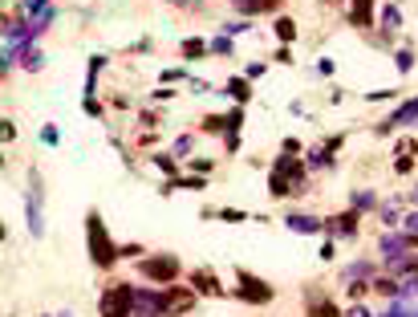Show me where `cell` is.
<instances>
[{
	"instance_id": "cell-41",
	"label": "cell",
	"mask_w": 418,
	"mask_h": 317,
	"mask_svg": "<svg viewBox=\"0 0 418 317\" xmlns=\"http://www.w3.org/2000/svg\"><path fill=\"white\" fill-rule=\"evenodd\" d=\"M394 171H398V175H406V171H414V163H410V159H394Z\"/></svg>"
},
{
	"instance_id": "cell-16",
	"label": "cell",
	"mask_w": 418,
	"mask_h": 317,
	"mask_svg": "<svg viewBox=\"0 0 418 317\" xmlns=\"http://www.w3.org/2000/svg\"><path fill=\"white\" fill-rule=\"evenodd\" d=\"M341 281H374V261H354L341 268Z\"/></svg>"
},
{
	"instance_id": "cell-44",
	"label": "cell",
	"mask_w": 418,
	"mask_h": 317,
	"mask_svg": "<svg viewBox=\"0 0 418 317\" xmlns=\"http://www.w3.org/2000/svg\"><path fill=\"white\" fill-rule=\"evenodd\" d=\"M345 317H374V313H370V309H366V305H354V309H350V313H345Z\"/></svg>"
},
{
	"instance_id": "cell-17",
	"label": "cell",
	"mask_w": 418,
	"mask_h": 317,
	"mask_svg": "<svg viewBox=\"0 0 418 317\" xmlns=\"http://www.w3.org/2000/svg\"><path fill=\"white\" fill-rule=\"evenodd\" d=\"M227 98H236L240 106H248V102H252V82H248V78H232V82H227Z\"/></svg>"
},
{
	"instance_id": "cell-19",
	"label": "cell",
	"mask_w": 418,
	"mask_h": 317,
	"mask_svg": "<svg viewBox=\"0 0 418 317\" xmlns=\"http://www.w3.org/2000/svg\"><path fill=\"white\" fill-rule=\"evenodd\" d=\"M378 252H382L386 261H394V256H402V252H406V236H382V244H378Z\"/></svg>"
},
{
	"instance_id": "cell-21",
	"label": "cell",
	"mask_w": 418,
	"mask_h": 317,
	"mask_svg": "<svg viewBox=\"0 0 418 317\" xmlns=\"http://www.w3.org/2000/svg\"><path fill=\"white\" fill-rule=\"evenodd\" d=\"M370 293H378V297H398V281H390V277H374Z\"/></svg>"
},
{
	"instance_id": "cell-3",
	"label": "cell",
	"mask_w": 418,
	"mask_h": 317,
	"mask_svg": "<svg viewBox=\"0 0 418 317\" xmlns=\"http://www.w3.org/2000/svg\"><path fill=\"white\" fill-rule=\"evenodd\" d=\"M130 309H134V289L126 281H110L102 289V301H97L102 317H130Z\"/></svg>"
},
{
	"instance_id": "cell-13",
	"label": "cell",
	"mask_w": 418,
	"mask_h": 317,
	"mask_svg": "<svg viewBox=\"0 0 418 317\" xmlns=\"http://www.w3.org/2000/svg\"><path fill=\"white\" fill-rule=\"evenodd\" d=\"M345 17H350L354 29H370L374 25V0H350V13H345Z\"/></svg>"
},
{
	"instance_id": "cell-36",
	"label": "cell",
	"mask_w": 418,
	"mask_h": 317,
	"mask_svg": "<svg viewBox=\"0 0 418 317\" xmlns=\"http://www.w3.org/2000/svg\"><path fill=\"white\" fill-rule=\"evenodd\" d=\"M276 66H292V53H289V45H280V49H276Z\"/></svg>"
},
{
	"instance_id": "cell-22",
	"label": "cell",
	"mask_w": 418,
	"mask_h": 317,
	"mask_svg": "<svg viewBox=\"0 0 418 317\" xmlns=\"http://www.w3.org/2000/svg\"><path fill=\"white\" fill-rule=\"evenodd\" d=\"M329 159H333V155H329V150L325 147H313L305 155V167H313V171H321V167H329Z\"/></svg>"
},
{
	"instance_id": "cell-30",
	"label": "cell",
	"mask_w": 418,
	"mask_h": 317,
	"mask_svg": "<svg viewBox=\"0 0 418 317\" xmlns=\"http://www.w3.org/2000/svg\"><path fill=\"white\" fill-rule=\"evenodd\" d=\"M386 317H418V309H402V301L390 297V313Z\"/></svg>"
},
{
	"instance_id": "cell-1",
	"label": "cell",
	"mask_w": 418,
	"mask_h": 317,
	"mask_svg": "<svg viewBox=\"0 0 418 317\" xmlns=\"http://www.w3.org/2000/svg\"><path fill=\"white\" fill-rule=\"evenodd\" d=\"M305 159H297V155H280L268 171V191H273L276 200H285V196H301L305 191Z\"/></svg>"
},
{
	"instance_id": "cell-7",
	"label": "cell",
	"mask_w": 418,
	"mask_h": 317,
	"mask_svg": "<svg viewBox=\"0 0 418 317\" xmlns=\"http://www.w3.org/2000/svg\"><path fill=\"white\" fill-rule=\"evenodd\" d=\"M29 232L41 236L45 232V216H41V171H29Z\"/></svg>"
},
{
	"instance_id": "cell-37",
	"label": "cell",
	"mask_w": 418,
	"mask_h": 317,
	"mask_svg": "<svg viewBox=\"0 0 418 317\" xmlns=\"http://www.w3.org/2000/svg\"><path fill=\"white\" fill-rule=\"evenodd\" d=\"M57 138H61V134H57V126H45V131H41V143H49V147H53Z\"/></svg>"
},
{
	"instance_id": "cell-35",
	"label": "cell",
	"mask_w": 418,
	"mask_h": 317,
	"mask_svg": "<svg viewBox=\"0 0 418 317\" xmlns=\"http://www.w3.org/2000/svg\"><path fill=\"white\" fill-rule=\"evenodd\" d=\"M341 143H345V134H329V138H325V150H329V155H338Z\"/></svg>"
},
{
	"instance_id": "cell-51",
	"label": "cell",
	"mask_w": 418,
	"mask_h": 317,
	"mask_svg": "<svg viewBox=\"0 0 418 317\" xmlns=\"http://www.w3.org/2000/svg\"><path fill=\"white\" fill-rule=\"evenodd\" d=\"M4 236H8V232H4V224H0V240H4Z\"/></svg>"
},
{
	"instance_id": "cell-20",
	"label": "cell",
	"mask_w": 418,
	"mask_h": 317,
	"mask_svg": "<svg viewBox=\"0 0 418 317\" xmlns=\"http://www.w3.org/2000/svg\"><path fill=\"white\" fill-rule=\"evenodd\" d=\"M199 131L203 134H227V114H208L199 122Z\"/></svg>"
},
{
	"instance_id": "cell-40",
	"label": "cell",
	"mask_w": 418,
	"mask_h": 317,
	"mask_svg": "<svg viewBox=\"0 0 418 317\" xmlns=\"http://www.w3.org/2000/svg\"><path fill=\"white\" fill-rule=\"evenodd\" d=\"M183 78V69H162V85H171V82H179Z\"/></svg>"
},
{
	"instance_id": "cell-31",
	"label": "cell",
	"mask_w": 418,
	"mask_h": 317,
	"mask_svg": "<svg viewBox=\"0 0 418 317\" xmlns=\"http://www.w3.org/2000/svg\"><path fill=\"white\" fill-rule=\"evenodd\" d=\"M240 126H244V110L236 106V110L227 114V134H240Z\"/></svg>"
},
{
	"instance_id": "cell-11",
	"label": "cell",
	"mask_w": 418,
	"mask_h": 317,
	"mask_svg": "<svg viewBox=\"0 0 418 317\" xmlns=\"http://www.w3.org/2000/svg\"><path fill=\"white\" fill-rule=\"evenodd\" d=\"M191 289H195V293H203V297H220V293H224V285H220V273H215V268H195V273H191Z\"/></svg>"
},
{
	"instance_id": "cell-2",
	"label": "cell",
	"mask_w": 418,
	"mask_h": 317,
	"mask_svg": "<svg viewBox=\"0 0 418 317\" xmlns=\"http://www.w3.org/2000/svg\"><path fill=\"white\" fill-rule=\"evenodd\" d=\"M85 240H90V261H94L97 268H114L122 256H118V249H114L110 232H106V224H102V216L97 212H90L85 216Z\"/></svg>"
},
{
	"instance_id": "cell-10",
	"label": "cell",
	"mask_w": 418,
	"mask_h": 317,
	"mask_svg": "<svg viewBox=\"0 0 418 317\" xmlns=\"http://www.w3.org/2000/svg\"><path fill=\"white\" fill-rule=\"evenodd\" d=\"M321 228L333 236V240H338V236H345V240H350V236L357 232V212H354V208H350V212H338V216L321 220Z\"/></svg>"
},
{
	"instance_id": "cell-45",
	"label": "cell",
	"mask_w": 418,
	"mask_h": 317,
	"mask_svg": "<svg viewBox=\"0 0 418 317\" xmlns=\"http://www.w3.org/2000/svg\"><path fill=\"white\" fill-rule=\"evenodd\" d=\"M406 236V249H418V232H402Z\"/></svg>"
},
{
	"instance_id": "cell-47",
	"label": "cell",
	"mask_w": 418,
	"mask_h": 317,
	"mask_svg": "<svg viewBox=\"0 0 418 317\" xmlns=\"http://www.w3.org/2000/svg\"><path fill=\"white\" fill-rule=\"evenodd\" d=\"M175 4H183V8H195V0H175Z\"/></svg>"
},
{
	"instance_id": "cell-9",
	"label": "cell",
	"mask_w": 418,
	"mask_h": 317,
	"mask_svg": "<svg viewBox=\"0 0 418 317\" xmlns=\"http://www.w3.org/2000/svg\"><path fill=\"white\" fill-rule=\"evenodd\" d=\"M305 313L309 317H341V309L325 297V289H305Z\"/></svg>"
},
{
	"instance_id": "cell-43",
	"label": "cell",
	"mask_w": 418,
	"mask_h": 317,
	"mask_svg": "<svg viewBox=\"0 0 418 317\" xmlns=\"http://www.w3.org/2000/svg\"><path fill=\"white\" fill-rule=\"evenodd\" d=\"M285 155H301V143H297V138H285Z\"/></svg>"
},
{
	"instance_id": "cell-50",
	"label": "cell",
	"mask_w": 418,
	"mask_h": 317,
	"mask_svg": "<svg viewBox=\"0 0 418 317\" xmlns=\"http://www.w3.org/2000/svg\"><path fill=\"white\" fill-rule=\"evenodd\" d=\"M410 273H418V256H414V265H410Z\"/></svg>"
},
{
	"instance_id": "cell-42",
	"label": "cell",
	"mask_w": 418,
	"mask_h": 317,
	"mask_svg": "<svg viewBox=\"0 0 418 317\" xmlns=\"http://www.w3.org/2000/svg\"><path fill=\"white\" fill-rule=\"evenodd\" d=\"M167 98H175V90H171V85H162V90H155V102H167Z\"/></svg>"
},
{
	"instance_id": "cell-29",
	"label": "cell",
	"mask_w": 418,
	"mask_h": 317,
	"mask_svg": "<svg viewBox=\"0 0 418 317\" xmlns=\"http://www.w3.org/2000/svg\"><path fill=\"white\" fill-rule=\"evenodd\" d=\"M394 66H398V73H410V69H414V53H410V49L394 53Z\"/></svg>"
},
{
	"instance_id": "cell-33",
	"label": "cell",
	"mask_w": 418,
	"mask_h": 317,
	"mask_svg": "<svg viewBox=\"0 0 418 317\" xmlns=\"http://www.w3.org/2000/svg\"><path fill=\"white\" fill-rule=\"evenodd\" d=\"M13 138H16V126L8 118H0V143H13Z\"/></svg>"
},
{
	"instance_id": "cell-52",
	"label": "cell",
	"mask_w": 418,
	"mask_h": 317,
	"mask_svg": "<svg viewBox=\"0 0 418 317\" xmlns=\"http://www.w3.org/2000/svg\"><path fill=\"white\" fill-rule=\"evenodd\" d=\"M57 317H69V313H57Z\"/></svg>"
},
{
	"instance_id": "cell-27",
	"label": "cell",
	"mask_w": 418,
	"mask_h": 317,
	"mask_svg": "<svg viewBox=\"0 0 418 317\" xmlns=\"http://www.w3.org/2000/svg\"><path fill=\"white\" fill-rule=\"evenodd\" d=\"M150 163H155V167H159V171H167L171 179H175V175H179V163H175V159H171V155H150Z\"/></svg>"
},
{
	"instance_id": "cell-4",
	"label": "cell",
	"mask_w": 418,
	"mask_h": 317,
	"mask_svg": "<svg viewBox=\"0 0 418 317\" xmlns=\"http://www.w3.org/2000/svg\"><path fill=\"white\" fill-rule=\"evenodd\" d=\"M236 297L248 301V305H268L276 293H273V285L264 281V277H256V273L240 268V273H236Z\"/></svg>"
},
{
	"instance_id": "cell-34",
	"label": "cell",
	"mask_w": 418,
	"mask_h": 317,
	"mask_svg": "<svg viewBox=\"0 0 418 317\" xmlns=\"http://www.w3.org/2000/svg\"><path fill=\"white\" fill-rule=\"evenodd\" d=\"M208 53H232V41H227V37H215L208 45Z\"/></svg>"
},
{
	"instance_id": "cell-38",
	"label": "cell",
	"mask_w": 418,
	"mask_h": 317,
	"mask_svg": "<svg viewBox=\"0 0 418 317\" xmlns=\"http://www.w3.org/2000/svg\"><path fill=\"white\" fill-rule=\"evenodd\" d=\"M191 143H195L191 134H183V138H179V143H175V155H187V150H191Z\"/></svg>"
},
{
	"instance_id": "cell-49",
	"label": "cell",
	"mask_w": 418,
	"mask_h": 317,
	"mask_svg": "<svg viewBox=\"0 0 418 317\" xmlns=\"http://www.w3.org/2000/svg\"><path fill=\"white\" fill-rule=\"evenodd\" d=\"M410 200H414V203H418V187H414V191H410Z\"/></svg>"
},
{
	"instance_id": "cell-23",
	"label": "cell",
	"mask_w": 418,
	"mask_h": 317,
	"mask_svg": "<svg viewBox=\"0 0 418 317\" xmlns=\"http://www.w3.org/2000/svg\"><path fill=\"white\" fill-rule=\"evenodd\" d=\"M414 155H418V143H414V138H410V134H406V138H398V143H394V159H410V163H414Z\"/></svg>"
},
{
	"instance_id": "cell-14",
	"label": "cell",
	"mask_w": 418,
	"mask_h": 317,
	"mask_svg": "<svg viewBox=\"0 0 418 317\" xmlns=\"http://www.w3.org/2000/svg\"><path fill=\"white\" fill-rule=\"evenodd\" d=\"M232 4L240 8L244 17H256V13H280L285 0H232Z\"/></svg>"
},
{
	"instance_id": "cell-12",
	"label": "cell",
	"mask_w": 418,
	"mask_h": 317,
	"mask_svg": "<svg viewBox=\"0 0 418 317\" xmlns=\"http://www.w3.org/2000/svg\"><path fill=\"white\" fill-rule=\"evenodd\" d=\"M406 122H418V98L402 102V106H398V110H394V114L382 122V126H374V131H378V134H390L394 126H406Z\"/></svg>"
},
{
	"instance_id": "cell-32",
	"label": "cell",
	"mask_w": 418,
	"mask_h": 317,
	"mask_svg": "<svg viewBox=\"0 0 418 317\" xmlns=\"http://www.w3.org/2000/svg\"><path fill=\"white\" fill-rule=\"evenodd\" d=\"M382 220H386V224H402V220H398V200H390L386 208H382Z\"/></svg>"
},
{
	"instance_id": "cell-53",
	"label": "cell",
	"mask_w": 418,
	"mask_h": 317,
	"mask_svg": "<svg viewBox=\"0 0 418 317\" xmlns=\"http://www.w3.org/2000/svg\"><path fill=\"white\" fill-rule=\"evenodd\" d=\"M0 163H4V155H0Z\"/></svg>"
},
{
	"instance_id": "cell-6",
	"label": "cell",
	"mask_w": 418,
	"mask_h": 317,
	"mask_svg": "<svg viewBox=\"0 0 418 317\" xmlns=\"http://www.w3.org/2000/svg\"><path fill=\"white\" fill-rule=\"evenodd\" d=\"M195 305V289H162V317H179V313H191Z\"/></svg>"
},
{
	"instance_id": "cell-39",
	"label": "cell",
	"mask_w": 418,
	"mask_h": 317,
	"mask_svg": "<svg viewBox=\"0 0 418 317\" xmlns=\"http://www.w3.org/2000/svg\"><path fill=\"white\" fill-rule=\"evenodd\" d=\"M191 167H195V175H208V171H211V159H191Z\"/></svg>"
},
{
	"instance_id": "cell-46",
	"label": "cell",
	"mask_w": 418,
	"mask_h": 317,
	"mask_svg": "<svg viewBox=\"0 0 418 317\" xmlns=\"http://www.w3.org/2000/svg\"><path fill=\"white\" fill-rule=\"evenodd\" d=\"M325 8H338V4H345V0H321Z\"/></svg>"
},
{
	"instance_id": "cell-26",
	"label": "cell",
	"mask_w": 418,
	"mask_h": 317,
	"mask_svg": "<svg viewBox=\"0 0 418 317\" xmlns=\"http://www.w3.org/2000/svg\"><path fill=\"white\" fill-rule=\"evenodd\" d=\"M374 203H378L374 200V191H354V212L357 216H362V212H374Z\"/></svg>"
},
{
	"instance_id": "cell-28",
	"label": "cell",
	"mask_w": 418,
	"mask_h": 317,
	"mask_svg": "<svg viewBox=\"0 0 418 317\" xmlns=\"http://www.w3.org/2000/svg\"><path fill=\"white\" fill-rule=\"evenodd\" d=\"M366 293H370V281H345V297L350 301H362Z\"/></svg>"
},
{
	"instance_id": "cell-24",
	"label": "cell",
	"mask_w": 418,
	"mask_h": 317,
	"mask_svg": "<svg viewBox=\"0 0 418 317\" xmlns=\"http://www.w3.org/2000/svg\"><path fill=\"white\" fill-rule=\"evenodd\" d=\"M382 25H386V33H394V29H402V13H398L394 4H386V8H382Z\"/></svg>"
},
{
	"instance_id": "cell-48",
	"label": "cell",
	"mask_w": 418,
	"mask_h": 317,
	"mask_svg": "<svg viewBox=\"0 0 418 317\" xmlns=\"http://www.w3.org/2000/svg\"><path fill=\"white\" fill-rule=\"evenodd\" d=\"M4 73H8V66H4V57H0V78H4Z\"/></svg>"
},
{
	"instance_id": "cell-25",
	"label": "cell",
	"mask_w": 418,
	"mask_h": 317,
	"mask_svg": "<svg viewBox=\"0 0 418 317\" xmlns=\"http://www.w3.org/2000/svg\"><path fill=\"white\" fill-rule=\"evenodd\" d=\"M276 37L289 45L292 37H297V25H292V17H276Z\"/></svg>"
},
{
	"instance_id": "cell-18",
	"label": "cell",
	"mask_w": 418,
	"mask_h": 317,
	"mask_svg": "<svg viewBox=\"0 0 418 317\" xmlns=\"http://www.w3.org/2000/svg\"><path fill=\"white\" fill-rule=\"evenodd\" d=\"M179 53H183V61H199V57H208V41H199V37H187V41L179 45Z\"/></svg>"
},
{
	"instance_id": "cell-5",
	"label": "cell",
	"mask_w": 418,
	"mask_h": 317,
	"mask_svg": "<svg viewBox=\"0 0 418 317\" xmlns=\"http://www.w3.org/2000/svg\"><path fill=\"white\" fill-rule=\"evenodd\" d=\"M138 273L155 285H171V281H179V256H171V252H162V256H143V261H138Z\"/></svg>"
},
{
	"instance_id": "cell-15",
	"label": "cell",
	"mask_w": 418,
	"mask_h": 317,
	"mask_svg": "<svg viewBox=\"0 0 418 317\" xmlns=\"http://www.w3.org/2000/svg\"><path fill=\"white\" fill-rule=\"evenodd\" d=\"M285 224H289L292 232H301V236H317V232H321V220H317V216H305V212L289 216Z\"/></svg>"
},
{
	"instance_id": "cell-8",
	"label": "cell",
	"mask_w": 418,
	"mask_h": 317,
	"mask_svg": "<svg viewBox=\"0 0 418 317\" xmlns=\"http://www.w3.org/2000/svg\"><path fill=\"white\" fill-rule=\"evenodd\" d=\"M130 317H162V293L155 289H134V309Z\"/></svg>"
}]
</instances>
